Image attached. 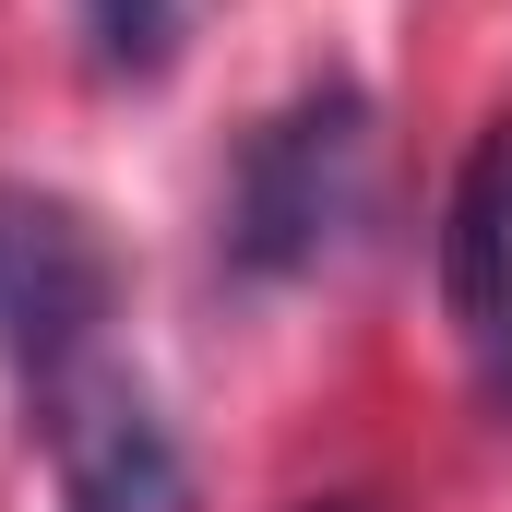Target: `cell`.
<instances>
[{
	"instance_id": "obj_4",
	"label": "cell",
	"mask_w": 512,
	"mask_h": 512,
	"mask_svg": "<svg viewBox=\"0 0 512 512\" xmlns=\"http://www.w3.org/2000/svg\"><path fill=\"white\" fill-rule=\"evenodd\" d=\"M441 286L465 334H512V120H489V143L453 179V227H441Z\"/></svg>"
},
{
	"instance_id": "obj_3",
	"label": "cell",
	"mask_w": 512,
	"mask_h": 512,
	"mask_svg": "<svg viewBox=\"0 0 512 512\" xmlns=\"http://www.w3.org/2000/svg\"><path fill=\"white\" fill-rule=\"evenodd\" d=\"M108 298H120L108 239L60 191H0V358L24 382H60L72 358H96Z\"/></svg>"
},
{
	"instance_id": "obj_6",
	"label": "cell",
	"mask_w": 512,
	"mask_h": 512,
	"mask_svg": "<svg viewBox=\"0 0 512 512\" xmlns=\"http://www.w3.org/2000/svg\"><path fill=\"white\" fill-rule=\"evenodd\" d=\"M501 393H512V334H501Z\"/></svg>"
},
{
	"instance_id": "obj_2",
	"label": "cell",
	"mask_w": 512,
	"mask_h": 512,
	"mask_svg": "<svg viewBox=\"0 0 512 512\" xmlns=\"http://www.w3.org/2000/svg\"><path fill=\"white\" fill-rule=\"evenodd\" d=\"M36 429H48L60 512H191V465H179L155 393L120 382L108 358H72L60 382H36Z\"/></svg>"
},
{
	"instance_id": "obj_5",
	"label": "cell",
	"mask_w": 512,
	"mask_h": 512,
	"mask_svg": "<svg viewBox=\"0 0 512 512\" xmlns=\"http://www.w3.org/2000/svg\"><path fill=\"white\" fill-rule=\"evenodd\" d=\"M108 72H167L179 60V0H84Z\"/></svg>"
},
{
	"instance_id": "obj_1",
	"label": "cell",
	"mask_w": 512,
	"mask_h": 512,
	"mask_svg": "<svg viewBox=\"0 0 512 512\" xmlns=\"http://www.w3.org/2000/svg\"><path fill=\"white\" fill-rule=\"evenodd\" d=\"M358 203H370V96L358 84H310L227 167V262L262 274V286L274 274H310L358 227Z\"/></svg>"
}]
</instances>
